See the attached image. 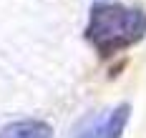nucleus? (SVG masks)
<instances>
[{"mask_svg": "<svg viewBox=\"0 0 146 138\" xmlns=\"http://www.w3.org/2000/svg\"><path fill=\"white\" fill-rule=\"evenodd\" d=\"M146 35V13L123 5H93L86 25V38L101 58H111Z\"/></svg>", "mask_w": 146, "mask_h": 138, "instance_id": "f257e3e1", "label": "nucleus"}, {"mask_svg": "<svg viewBox=\"0 0 146 138\" xmlns=\"http://www.w3.org/2000/svg\"><path fill=\"white\" fill-rule=\"evenodd\" d=\"M131 116V106L121 103V106L103 110L101 116H91L78 126L73 138H121L126 131V123Z\"/></svg>", "mask_w": 146, "mask_h": 138, "instance_id": "f03ea898", "label": "nucleus"}, {"mask_svg": "<svg viewBox=\"0 0 146 138\" xmlns=\"http://www.w3.org/2000/svg\"><path fill=\"white\" fill-rule=\"evenodd\" d=\"M53 128L45 121H15L0 128V138H50Z\"/></svg>", "mask_w": 146, "mask_h": 138, "instance_id": "7ed1b4c3", "label": "nucleus"}]
</instances>
